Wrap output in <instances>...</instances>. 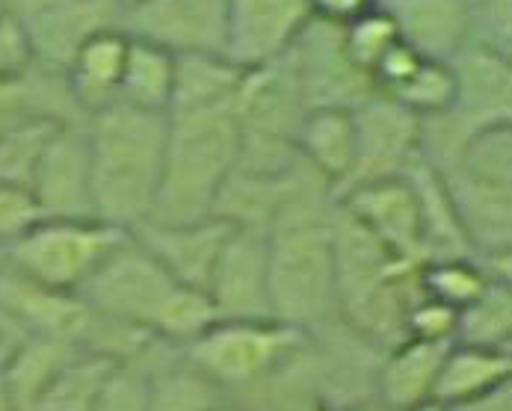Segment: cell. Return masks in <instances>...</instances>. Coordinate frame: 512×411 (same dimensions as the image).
I'll return each instance as SVG.
<instances>
[{"instance_id": "33", "label": "cell", "mask_w": 512, "mask_h": 411, "mask_svg": "<svg viewBox=\"0 0 512 411\" xmlns=\"http://www.w3.org/2000/svg\"><path fill=\"white\" fill-rule=\"evenodd\" d=\"M468 42L512 57V0H465Z\"/></svg>"}, {"instance_id": "45", "label": "cell", "mask_w": 512, "mask_h": 411, "mask_svg": "<svg viewBox=\"0 0 512 411\" xmlns=\"http://www.w3.org/2000/svg\"><path fill=\"white\" fill-rule=\"evenodd\" d=\"M0 261H3V252H0Z\"/></svg>"}, {"instance_id": "23", "label": "cell", "mask_w": 512, "mask_h": 411, "mask_svg": "<svg viewBox=\"0 0 512 411\" xmlns=\"http://www.w3.org/2000/svg\"><path fill=\"white\" fill-rule=\"evenodd\" d=\"M42 116L60 122H83L63 71L33 66L18 77H0V134Z\"/></svg>"}, {"instance_id": "41", "label": "cell", "mask_w": 512, "mask_h": 411, "mask_svg": "<svg viewBox=\"0 0 512 411\" xmlns=\"http://www.w3.org/2000/svg\"><path fill=\"white\" fill-rule=\"evenodd\" d=\"M338 411H394V409L382 406L379 400H365V403H356V406H347V409H338Z\"/></svg>"}, {"instance_id": "17", "label": "cell", "mask_w": 512, "mask_h": 411, "mask_svg": "<svg viewBox=\"0 0 512 411\" xmlns=\"http://www.w3.org/2000/svg\"><path fill=\"white\" fill-rule=\"evenodd\" d=\"M128 45H131V36L119 24H110V27L95 30L77 48L74 60L66 69V86L83 119L119 101V83H122V71L128 60Z\"/></svg>"}, {"instance_id": "25", "label": "cell", "mask_w": 512, "mask_h": 411, "mask_svg": "<svg viewBox=\"0 0 512 411\" xmlns=\"http://www.w3.org/2000/svg\"><path fill=\"white\" fill-rule=\"evenodd\" d=\"M243 71L222 54H181L175 57V86L169 113L205 110L228 104Z\"/></svg>"}, {"instance_id": "39", "label": "cell", "mask_w": 512, "mask_h": 411, "mask_svg": "<svg viewBox=\"0 0 512 411\" xmlns=\"http://www.w3.org/2000/svg\"><path fill=\"white\" fill-rule=\"evenodd\" d=\"M305 3H308L311 18L335 24V27H344L353 18L365 15L367 9H373L379 0H305Z\"/></svg>"}, {"instance_id": "7", "label": "cell", "mask_w": 512, "mask_h": 411, "mask_svg": "<svg viewBox=\"0 0 512 411\" xmlns=\"http://www.w3.org/2000/svg\"><path fill=\"white\" fill-rule=\"evenodd\" d=\"M95 311L66 290L45 287L0 261V329L12 338H51L83 349Z\"/></svg>"}, {"instance_id": "26", "label": "cell", "mask_w": 512, "mask_h": 411, "mask_svg": "<svg viewBox=\"0 0 512 411\" xmlns=\"http://www.w3.org/2000/svg\"><path fill=\"white\" fill-rule=\"evenodd\" d=\"M172 86H175V54L143 39H131L122 83H119V101L134 104L148 113L169 116Z\"/></svg>"}, {"instance_id": "32", "label": "cell", "mask_w": 512, "mask_h": 411, "mask_svg": "<svg viewBox=\"0 0 512 411\" xmlns=\"http://www.w3.org/2000/svg\"><path fill=\"white\" fill-rule=\"evenodd\" d=\"M394 42H400L397 27L379 3L373 9H367L365 15H359L341 27V48H344L347 60L359 71H365L367 77H370V69L376 66V60Z\"/></svg>"}, {"instance_id": "44", "label": "cell", "mask_w": 512, "mask_h": 411, "mask_svg": "<svg viewBox=\"0 0 512 411\" xmlns=\"http://www.w3.org/2000/svg\"><path fill=\"white\" fill-rule=\"evenodd\" d=\"M116 3H119L122 9H128V6H134V3H140V0H116Z\"/></svg>"}, {"instance_id": "18", "label": "cell", "mask_w": 512, "mask_h": 411, "mask_svg": "<svg viewBox=\"0 0 512 411\" xmlns=\"http://www.w3.org/2000/svg\"><path fill=\"white\" fill-rule=\"evenodd\" d=\"M397 36L424 60H450L468 45L465 0H379Z\"/></svg>"}, {"instance_id": "4", "label": "cell", "mask_w": 512, "mask_h": 411, "mask_svg": "<svg viewBox=\"0 0 512 411\" xmlns=\"http://www.w3.org/2000/svg\"><path fill=\"white\" fill-rule=\"evenodd\" d=\"M332 207L335 202L293 210L267 228L270 317L308 335L341 320Z\"/></svg>"}, {"instance_id": "2", "label": "cell", "mask_w": 512, "mask_h": 411, "mask_svg": "<svg viewBox=\"0 0 512 411\" xmlns=\"http://www.w3.org/2000/svg\"><path fill=\"white\" fill-rule=\"evenodd\" d=\"M83 128L95 219L122 231L146 225L160 187L169 116L113 101L83 119Z\"/></svg>"}, {"instance_id": "3", "label": "cell", "mask_w": 512, "mask_h": 411, "mask_svg": "<svg viewBox=\"0 0 512 411\" xmlns=\"http://www.w3.org/2000/svg\"><path fill=\"white\" fill-rule=\"evenodd\" d=\"M237 157L240 125L231 104L169 113L160 187L148 222L187 225L214 216Z\"/></svg>"}, {"instance_id": "12", "label": "cell", "mask_w": 512, "mask_h": 411, "mask_svg": "<svg viewBox=\"0 0 512 411\" xmlns=\"http://www.w3.org/2000/svg\"><path fill=\"white\" fill-rule=\"evenodd\" d=\"M311 21L305 0H228L222 57L240 71L279 63Z\"/></svg>"}, {"instance_id": "14", "label": "cell", "mask_w": 512, "mask_h": 411, "mask_svg": "<svg viewBox=\"0 0 512 411\" xmlns=\"http://www.w3.org/2000/svg\"><path fill=\"white\" fill-rule=\"evenodd\" d=\"M208 296L220 320H264L267 302V231L249 225H231L214 273Z\"/></svg>"}, {"instance_id": "46", "label": "cell", "mask_w": 512, "mask_h": 411, "mask_svg": "<svg viewBox=\"0 0 512 411\" xmlns=\"http://www.w3.org/2000/svg\"><path fill=\"white\" fill-rule=\"evenodd\" d=\"M110 3H116V0H110Z\"/></svg>"}, {"instance_id": "43", "label": "cell", "mask_w": 512, "mask_h": 411, "mask_svg": "<svg viewBox=\"0 0 512 411\" xmlns=\"http://www.w3.org/2000/svg\"><path fill=\"white\" fill-rule=\"evenodd\" d=\"M9 343H15V341H12V338H9V335H6V332L0 329V349H6Z\"/></svg>"}, {"instance_id": "28", "label": "cell", "mask_w": 512, "mask_h": 411, "mask_svg": "<svg viewBox=\"0 0 512 411\" xmlns=\"http://www.w3.org/2000/svg\"><path fill=\"white\" fill-rule=\"evenodd\" d=\"M119 361L77 349L66 367L54 376V382L45 388L42 400L36 403V411H92L107 376L113 373Z\"/></svg>"}, {"instance_id": "30", "label": "cell", "mask_w": 512, "mask_h": 411, "mask_svg": "<svg viewBox=\"0 0 512 411\" xmlns=\"http://www.w3.org/2000/svg\"><path fill=\"white\" fill-rule=\"evenodd\" d=\"M60 125H66V122L42 116V119H27L9 131H3L0 134V184L27 187L45 145L51 142Z\"/></svg>"}, {"instance_id": "37", "label": "cell", "mask_w": 512, "mask_h": 411, "mask_svg": "<svg viewBox=\"0 0 512 411\" xmlns=\"http://www.w3.org/2000/svg\"><path fill=\"white\" fill-rule=\"evenodd\" d=\"M421 63H424V57H418L409 45L394 42V45L376 60V66L370 69L373 92H379V95H394V92L415 74V69H418Z\"/></svg>"}, {"instance_id": "5", "label": "cell", "mask_w": 512, "mask_h": 411, "mask_svg": "<svg viewBox=\"0 0 512 411\" xmlns=\"http://www.w3.org/2000/svg\"><path fill=\"white\" fill-rule=\"evenodd\" d=\"M308 343V332L264 320H217L184 346V355L222 391H246L279 373Z\"/></svg>"}, {"instance_id": "1", "label": "cell", "mask_w": 512, "mask_h": 411, "mask_svg": "<svg viewBox=\"0 0 512 411\" xmlns=\"http://www.w3.org/2000/svg\"><path fill=\"white\" fill-rule=\"evenodd\" d=\"M77 296L98 317L143 329L181 349L220 320L211 296L178 284L134 231L119 240Z\"/></svg>"}, {"instance_id": "42", "label": "cell", "mask_w": 512, "mask_h": 411, "mask_svg": "<svg viewBox=\"0 0 512 411\" xmlns=\"http://www.w3.org/2000/svg\"><path fill=\"white\" fill-rule=\"evenodd\" d=\"M409 411H453L450 406H444V403H439V400H424V403H418L415 409Z\"/></svg>"}, {"instance_id": "31", "label": "cell", "mask_w": 512, "mask_h": 411, "mask_svg": "<svg viewBox=\"0 0 512 411\" xmlns=\"http://www.w3.org/2000/svg\"><path fill=\"white\" fill-rule=\"evenodd\" d=\"M388 98L403 104L418 119H430V116L447 113L453 107V98H456V77H453L450 63H444V60H424L415 69V74Z\"/></svg>"}, {"instance_id": "16", "label": "cell", "mask_w": 512, "mask_h": 411, "mask_svg": "<svg viewBox=\"0 0 512 411\" xmlns=\"http://www.w3.org/2000/svg\"><path fill=\"white\" fill-rule=\"evenodd\" d=\"M228 231H231V222L222 216H208L202 222H187V225L146 222L134 228L140 243L178 284L196 287L205 293H208V281H211Z\"/></svg>"}, {"instance_id": "10", "label": "cell", "mask_w": 512, "mask_h": 411, "mask_svg": "<svg viewBox=\"0 0 512 411\" xmlns=\"http://www.w3.org/2000/svg\"><path fill=\"white\" fill-rule=\"evenodd\" d=\"M356 122V163L335 199L353 187L397 178L421 151V119L388 95L373 92L353 107Z\"/></svg>"}, {"instance_id": "29", "label": "cell", "mask_w": 512, "mask_h": 411, "mask_svg": "<svg viewBox=\"0 0 512 411\" xmlns=\"http://www.w3.org/2000/svg\"><path fill=\"white\" fill-rule=\"evenodd\" d=\"M492 278L498 275L489 273L477 258H436L418 267V290L421 296L462 311L489 287Z\"/></svg>"}, {"instance_id": "35", "label": "cell", "mask_w": 512, "mask_h": 411, "mask_svg": "<svg viewBox=\"0 0 512 411\" xmlns=\"http://www.w3.org/2000/svg\"><path fill=\"white\" fill-rule=\"evenodd\" d=\"M456 320L459 311L444 305L439 299L430 296H418L412 302V308L406 311V338L409 341H427V343H453L456 338Z\"/></svg>"}, {"instance_id": "21", "label": "cell", "mask_w": 512, "mask_h": 411, "mask_svg": "<svg viewBox=\"0 0 512 411\" xmlns=\"http://www.w3.org/2000/svg\"><path fill=\"white\" fill-rule=\"evenodd\" d=\"M299 157L338 193L356 163V122L353 110L341 107H317L305 110L296 131Z\"/></svg>"}, {"instance_id": "9", "label": "cell", "mask_w": 512, "mask_h": 411, "mask_svg": "<svg viewBox=\"0 0 512 411\" xmlns=\"http://www.w3.org/2000/svg\"><path fill=\"white\" fill-rule=\"evenodd\" d=\"M0 12L24 27L36 66L66 74L95 30L119 24L122 6L110 0H0Z\"/></svg>"}, {"instance_id": "6", "label": "cell", "mask_w": 512, "mask_h": 411, "mask_svg": "<svg viewBox=\"0 0 512 411\" xmlns=\"http://www.w3.org/2000/svg\"><path fill=\"white\" fill-rule=\"evenodd\" d=\"M125 234L101 219H42L3 249V264L45 287L77 293Z\"/></svg>"}, {"instance_id": "15", "label": "cell", "mask_w": 512, "mask_h": 411, "mask_svg": "<svg viewBox=\"0 0 512 411\" xmlns=\"http://www.w3.org/2000/svg\"><path fill=\"white\" fill-rule=\"evenodd\" d=\"M335 202L344 207L367 234H373L391 255L418 267L427 264L418 199L406 175L353 187L341 193Z\"/></svg>"}, {"instance_id": "13", "label": "cell", "mask_w": 512, "mask_h": 411, "mask_svg": "<svg viewBox=\"0 0 512 411\" xmlns=\"http://www.w3.org/2000/svg\"><path fill=\"white\" fill-rule=\"evenodd\" d=\"M42 219H95L89 142L83 122H66L45 145L27 184Z\"/></svg>"}, {"instance_id": "38", "label": "cell", "mask_w": 512, "mask_h": 411, "mask_svg": "<svg viewBox=\"0 0 512 411\" xmlns=\"http://www.w3.org/2000/svg\"><path fill=\"white\" fill-rule=\"evenodd\" d=\"M36 66L24 27L0 12V77H18Z\"/></svg>"}, {"instance_id": "34", "label": "cell", "mask_w": 512, "mask_h": 411, "mask_svg": "<svg viewBox=\"0 0 512 411\" xmlns=\"http://www.w3.org/2000/svg\"><path fill=\"white\" fill-rule=\"evenodd\" d=\"M92 411H148V373L143 364H116Z\"/></svg>"}, {"instance_id": "27", "label": "cell", "mask_w": 512, "mask_h": 411, "mask_svg": "<svg viewBox=\"0 0 512 411\" xmlns=\"http://www.w3.org/2000/svg\"><path fill=\"white\" fill-rule=\"evenodd\" d=\"M462 346L510 349L512 346V284L510 278H492L489 287L459 311L456 338Z\"/></svg>"}, {"instance_id": "20", "label": "cell", "mask_w": 512, "mask_h": 411, "mask_svg": "<svg viewBox=\"0 0 512 411\" xmlns=\"http://www.w3.org/2000/svg\"><path fill=\"white\" fill-rule=\"evenodd\" d=\"M447 349L450 343L406 338L382 352V361L373 376V400L394 411H409L424 400H433Z\"/></svg>"}, {"instance_id": "40", "label": "cell", "mask_w": 512, "mask_h": 411, "mask_svg": "<svg viewBox=\"0 0 512 411\" xmlns=\"http://www.w3.org/2000/svg\"><path fill=\"white\" fill-rule=\"evenodd\" d=\"M9 346H12V343H9ZM9 346H6V349H0V411H18L15 409V403H12V397H9L6 376H3V358H6V352H9Z\"/></svg>"}, {"instance_id": "8", "label": "cell", "mask_w": 512, "mask_h": 411, "mask_svg": "<svg viewBox=\"0 0 512 411\" xmlns=\"http://www.w3.org/2000/svg\"><path fill=\"white\" fill-rule=\"evenodd\" d=\"M293 71L305 110L341 107L353 110L373 95V83L341 48V27L311 18L282 57Z\"/></svg>"}, {"instance_id": "11", "label": "cell", "mask_w": 512, "mask_h": 411, "mask_svg": "<svg viewBox=\"0 0 512 411\" xmlns=\"http://www.w3.org/2000/svg\"><path fill=\"white\" fill-rule=\"evenodd\" d=\"M228 0H140L119 12L131 39L151 42L175 57L222 54Z\"/></svg>"}, {"instance_id": "19", "label": "cell", "mask_w": 512, "mask_h": 411, "mask_svg": "<svg viewBox=\"0 0 512 411\" xmlns=\"http://www.w3.org/2000/svg\"><path fill=\"white\" fill-rule=\"evenodd\" d=\"M148 358L154 367L137 361L148 373V411H228L225 391L184 355L181 346L154 341Z\"/></svg>"}, {"instance_id": "24", "label": "cell", "mask_w": 512, "mask_h": 411, "mask_svg": "<svg viewBox=\"0 0 512 411\" xmlns=\"http://www.w3.org/2000/svg\"><path fill=\"white\" fill-rule=\"evenodd\" d=\"M80 346L51 338H21L9 346L3 358V376L9 397L18 411H36L45 388L54 382V376L66 367Z\"/></svg>"}, {"instance_id": "22", "label": "cell", "mask_w": 512, "mask_h": 411, "mask_svg": "<svg viewBox=\"0 0 512 411\" xmlns=\"http://www.w3.org/2000/svg\"><path fill=\"white\" fill-rule=\"evenodd\" d=\"M512 349H483V346H462L450 343L433 400L450 409H462L477 403L501 388L510 385Z\"/></svg>"}, {"instance_id": "36", "label": "cell", "mask_w": 512, "mask_h": 411, "mask_svg": "<svg viewBox=\"0 0 512 411\" xmlns=\"http://www.w3.org/2000/svg\"><path fill=\"white\" fill-rule=\"evenodd\" d=\"M36 222H42V213L33 193L18 184H0V252L21 240Z\"/></svg>"}]
</instances>
